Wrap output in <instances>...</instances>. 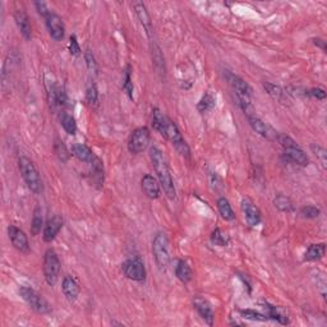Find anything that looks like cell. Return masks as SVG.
<instances>
[{"mask_svg":"<svg viewBox=\"0 0 327 327\" xmlns=\"http://www.w3.org/2000/svg\"><path fill=\"white\" fill-rule=\"evenodd\" d=\"M152 125L164 138L171 142V144L175 147V150L181 156L186 157V159L191 157V149L184 139L183 134L180 133L179 128L170 118L166 117L159 109H154V112H152Z\"/></svg>","mask_w":327,"mask_h":327,"instance_id":"cell-1","label":"cell"},{"mask_svg":"<svg viewBox=\"0 0 327 327\" xmlns=\"http://www.w3.org/2000/svg\"><path fill=\"white\" fill-rule=\"evenodd\" d=\"M150 157H151L152 165H154L155 171H156L157 179H159L161 188L164 189L169 200H175L176 191L175 187H174L173 176H171L170 169H169L168 162H166L165 156H164L162 151L159 147L154 146L151 149V151H150Z\"/></svg>","mask_w":327,"mask_h":327,"instance_id":"cell-2","label":"cell"},{"mask_svg":"<svg viewBox=\"0 0 327 327\" xmlns=\"http://www.w3.org/2000/svg\"><path fill=\"white\" fill-rule=\"evenodd\" d=\"M18 166L24 183L29 191L35 194H41L44 192V184L41 176L36 169L35 164L26 156H21L18 160Z\"/></svg>","mask_w":327,"mask_h":327,"instance_id":"cell-3","label":"cell"},{"mask_svg":"<svg viewBox=\"0 0 327 327\" xmlns=\"http://www.w3.org/2000/svg\"><path fill=\"white\" fill-rule=\"evenodd\" d=\"M229 82H230L233 90H234L240 109L244 112L247 118L250 117V115H255L253 114L252 88H250V86L243 78L234 75L229 76Z\"/></svg>","mask_w":327,"mask_h":327,"instance_id":"cell-4","label":"cell"},{"mask_svg":"<svg viewBox=\"0 0 327 327\" xmlns=\"http://www.w3.org/2000/svg\"><path fill=\"white\" fill-rule=\"evenodd\" d=\"M276 141L281 144V147L284 149L285 157L289 161L294 162V164H297L299 166L308 165V156H307L306 152L299 147V144L292 137L286 136V134H277Z\"/></svg>","mask_w":327,"mask_h":327,"instance_id":"cell-5","label":"cell"},{"mask_svg":"<svg viewBox=\"0 0 327 327\" xmlns=\"http://www.w3.org/2000/svg\"><path fill=\"white\" fill-rule=\"evenodd\" d=\"M152 253H154L156 265L160 270L165 271L170 264V253H169V239L165 233H157L152 242Z\"/></svg>","mask_w":327,"mask_h":327,"instance_id":"cell-6","label":"cell"},{"mask_svg":"<svg viewBox=\"0 0 327 327\" xmlns=\"http://www.w3.org/2000/svg\"><path fill=\"white\" fill-rule=\"evenodd\" d=\"M19 294H21V297L23 298V301L35 312H38V313L40 314L50 313V304H49L48 301H46L43 296H40L36 290L31 289V287L28 286H22L21 289H19Z\"/></svg>","mask_w":327,"mask_h":327,"instance_id":"cell-7","label":"cell"},{"mask_svg":"<svg viewBox=\"0 0 327 327\" xmlns=\"http://www.w3.org/2000/svg\"><path fill=\"white\" fill-rule=\"evenodd\" d=\"M60 260L54 249H48L44 255V276L50 286L56 284L60 274Z\"/></svg>","mask_w":327,"mask_h":327,"instance_id":"cell-8","label":"cell"},{"mask_svg":"<svg viewBox=\"0 0 327 327\" xmlns=\"http://www.w3.org/2000/svg\"><path fill=\"white\" fill-rule=\"evenodd\" d=\"M151 141V133L147 127H139L132 132L128 141V150L132 154H141L149 147Z\"/></svg>","mask_w":327,"mask_h":327,"instance_id":"cell-9","label":"cell"},{"mask_svg":"<svg viewBox=\"0 0 327 327\" xmlns=\"http://www.w3.org/2000/svg\"><path fill=\"white\" fill-rule=\"evenodd\" d=\"M122 271L128 279L133 280V281H143L146 279V267H144L143 262L137 258H130L123 262Z\"/></svg>","mask_w":327,"mask_h":327,"instance_id":"cell-10","label":"cell"},{"mask_svg":"<svg viewBox=\"0 0 327 327\" xmlns=\"http://www.w3.org/2000/svg\"><path fill=\"white\" fill-rule=\"evenodd\" d=\"M46 21V27H48L49 35L53 39L54 41H61L64 39V35H65V26H64L63 21H61L60 17L55 13L49 14L45 18Z\"/></svg>","mask_w":327,"mask_h":327,"instance_id":"cell-11","label":"cell"},{"mask_svg":"<svg viewBox=\"0 0 327 327\" xmlns=\"http://www.w3.org/2000/svg\"><path fill=\"white\" fill-rule=\"evenodd\" d=\"M248 122H249V125L252 127V129L255 130L256 133L260 134L261 137H264V138L270 139V141H276L277 138V132H275L269 124L264 122L262 119H260L256 115H250L248 117Z\"/></svg>","mask_w":327,"mask_h":327,"instance_id":"cell-12","label":"cell"},{"mask_svg":"<svg viewBox=\"0 0 327 327\" xmlns=\"http://www.w3.org/2000/svg\"><path fill=\"white\" fill-rule=\"evenodd\" d=\"M8 235L11 239L12 244L16 248L17 250H19L21 253H27L29 250L28 244V238H27L26 233L23 230H21L19 228L14 225H9L8 228Z\"/></svg>","mask_w":327,"mask_h":327,"instance_id":"cell-13","label":"cell"},{"mask_svg":"<svg viewBox=\"0 0 327 327\" xmlns=\"http://www.w3.org/2000/svg\"><path fill=\"white\" fill-rule=\"evenodd\" d=\"M242 211L244 213V219L250 226L260 225L262 216H261V211L258 210L257 206L248 198H243L242 200Z\"/></svg>","mask_w":327,"mask_h":327,"instance_id":"cell-14","label":"cell"},{"mask_svg":"<svg viewBox=\"0 0 327 327\" xmlns=\"http://www.w3.org/2000/svg\"><path fill=\"white\" fill-rule=\"evenodd\" d=\"M61 228H63V219H61L60 216L55 215L51 219H49L43 232L44 242L46 243L53 242V240L56 238V235L59 234Z\"/></svg>","mask_w":327,"mask_h":327,"instance_id":"cell-15","label":"cell"},{"mask_svg":"<svg viewBox=\"0 0 327 327\" xmlns=\"http://www.w3.org/2000/svg\"><path fill=\"white\" fill-rule=\"evenodd\" d=\"M142 191L150 200H156L160 197V183L151 174H146L141 180Z\"/></svg>","mask_w":327,"mask_h":327,"instance_id":"cell-16","label":"cell"},{"mask_svg":"<svg viewBox=\"0 0 327 327\" xmlns=\"http://www.w3.org/2000/svg\"><path fill=\"white\" fill-rule=\"evenodd\" d=\"M14 21H16L17 27H18L21 35L23 36L26 40H31L32 38V27L31 23H29V18L27 16L26 12L23 9H18V11L14 13Z\"/></svg>","mask_w":327,"mask_h":327,"instance_id":"cell-17","label":"cell"},{"mask_svg":"<svg viewBox=\"0 0 327 327\" xmlns=\"http://www.w3.org/2000/svg\"><path fill=\"white\" fill-rule=\"evenodd\" d=\"M193 306L196 308V311L198 312V314L205 319V322H207L210 326H212L213 319H215V313H213L212 307L210 306V303L202 298H196L193 301Z\"/></svg>","mask_w":327,"mask_h":327,"instance_id":"cell-18","label":"cell"},{"mask_svg":"<svg viewBox=\"0 0 327 327\" xmlns=\"http://www.w3.org/2000/svg\"><path fill=\"white\" fill-rule=\"evenodd\" d=\"M61 289H63L64 296H65V298L68 301H76L78 298V296H80V285H78V282L72 276L64 277Z\"/></svg>","mask_w":327,"mask_h":327,"instance_id":"cell-19","label":"cell"},{"mask_svg":"<svg viewBox=\"0 0 327 327\" xmlns=\"http://www.w3.org/2000/svg\"><path fill=\"white\" fill-rule=\"evenodd\" d=\"M264 308L266 311L265 316L267 317V319H272V321H276L281 324H287L289 323V318H287L286 313L282 311L280 307L272 306V304L265 303Z\"/></svg>","mask_w":327,"mask_h":327,"instance_id":"cell-20","label":"cell"},{"mask_svg":"<svg viewBox=\"0 0 327 327\" xmlns=\"http://www.w3.org/2000/svg\"><path fill=\"white\" fill-rule=\"evenodd\" d=\"M134 11H136L137 17H138L139 22H141L144 31H146L147 36H151L152 23H151V18H150L149 12H147L146 9V6H144L143 3H136L134 4Z\"/></svg>","mask_w":327,"mask_h":327,"instance_id":"cell-21","label":"cell"},{"mask_svg":"<svg viewBox=\"0 0 327 327\" xmlns=\"http://www.w3.org/2000/svg\"><path fill=\"white\" fill-rule=\"evenodd\" d=\"M70 152H72L73 156L77 157L78 160H81V161L83 162H87V164H91V162L93 161V159L96 157L95 154L92 152V150L83 143L73 144L72 151Z\"/></svg>","mask_w":327,"mask_h":327,"instance_id":"cell-22","label":"cell"},{"mask_svg":"<svg viewBox=\"0 0 327 327\" xmlns=\"http://www.w3.org/2000/svg\"><path fill=\"white\" fill-rule=\"evenodd\" d=\"M90 165H91V176H92V180L95 181L96 186L101 187L102 183H104V165H102L101 160L96 156Z\"/></svg>","mask_w":327,"mask_h":327,"instance_id":"cell-23","label":"cell"},{"mask_svg":"<svg viewBox=\"0 0 327 327\" xmlns=\"http://www.w3.org/2000/svg\"><path fill=\"white\" fill-rule=\"evenodd\" d=\"M175 275L184 284H187V282H189L193 279V271H192L191 266L184 260L178 261V264L175 266Z\"/></svg>","mask_w":327,"mask_h":327,"instance_id":"cell-24","label":"cell"},{"mask_svg":"<svg viewBox=\"0 0 327 327\" xmlns=\"http://www.w3.org/2000/svg\"><path fill=\"white\" fill-rule=\"evenodd\" d=\"M324 252H326V245L323 243H318V244H312L309 245L308 249H307L306 255H304V261H308V262H313V261L321 260L324 256Z\"/></svg>","mask_w":327,"mask_h":327,"instance_id":"cell-25","label":"cell"},{"mask_svg":"<svg viewBox=\"0 0 327 327\" xmlns=\"http://www.w3.org/2000/svg\"><path fill=\"white\" fill-rule=\"evenodd\" d=\"M217 210L224 220L233 221L235 219V213L233 211L232 205H230V202L225 197H220L217 200Z\"/></svg>","mask_w":327,"mask_h":327,"instance_id":"cell-26","label":"cell"},{"mask_svg":"<svg viewBox=\"0 0 327 327\" xmlns=\"http://www.w3.org/2000/svg\"><path fill=\"white\" fill-rule=\"evenodd\" d=\"M44 226V219H43V211L40 207H36L33 211V216H32L31 223V234L32 237H36L41 233V229Z\"/></svg>","mask_w":327,"mask_h":327,"instance_id":"cell-27","label":"cell"},{"mask_svg":"<svg viewBox=\"0 0 327 327\" xmlns=\"http://www.w3.org/2000/svg\"><path fill=\"white\" fill-rule=\"evenodd\" d=\"M60 124L63 127V129L67 132L68 134L73 136L77 132V123H76V119L72 117V115L67 114V113H63L60 117Z\"/></svg>","mask_w":327,"mask_h":327,"instance_id":"cell-28","label":"cell"},{"mask_svg":"<svg viewBox=\"0 0 327 327\" xmlns=\"http://www.w3.org/2000/svg\"><path fill=\"white\" fill-rule=\"evenodd\" d=\"M264 88L265 91L271 96L272 99L277 100V101L280 102L285 101V92L281 87H279V86L274 85V83L271 82H264Z\"/></svg>","mask_w":327,"mask_h":327,"instance_id":"cell-29","label":"cell"},{"mask_svg":"<svg viewBox=\"0 0 327 327\" xmlns=\"http://www.w3.org/2000/svg\"><path fill=\"white\" fill-rule=\"evenodd\" d=\"M215 105H216L215 97H213L210 92H207L205 93V95L202 96V99L200 100V102H198L197 105V109L200 113H207L210 112V110H212L213 107H215Z\"/></svg>","mask_w":327,"mask_h":327,"instance_id":"cell-30","label":"cell"},{"mask_svg":"<svg viewBox=\"0 0 327 327\" xmlns=\"http://www.w3.org/2000/svg\"><path fill=\"white\" fill-rule=\"evenodd\" d=\"M54 152H55L56 157H58L60 161L65 162L69 160L72 152H69V150L67 149V146L63 143V141H60L59 138L55 139V143H54Z\"/></svg>","mask_w":327,"mask_h":327,"instance_id":"cell-31","label":"cell"},{"mask_svg":"<svg viewBox=\"0 0 327 327\" xmlns=\"http://www.w3.org/2000/svg\"><path fill=\"white\" fill-rule=\"evenodd\" d=\"M274 203L275 207L281 211V212H290V211L294 210V206H293V202L290 201V198H287L286 196H282V194H279L275 198Z\"/></svg>","mask_w":327,"mask_h":327,"instance_id":"cell-32","label":"cell"},{"mask_svg":"<svg viewBox=\"0 0 327 327\" xmlns=\"http://www.w3.org/2000/svg\"><path fill=\"white\" fill-rule=\"evenodd\" d=\"M211 242L219 247H225L229 244V237L221 232V229H215L211 234Z\"/></svg>","mask_w":327,"mask_h":327,"instance_id":"cell-33","label":"cell"},{"mask_svg":"<svg viewBox=\"0 0 327 327\" xmlns=\"http://www.w3.org/2000/svg\"><path fill=\"white\" fill-rule=\"evenodd\" d=\"M311 150H312V152H313L314 156H316L317 159L319 160L322 168L326 169L327 168V152H326V150H324L323 147L319 146V144H317V143L311 144Z\"/></svg>","mask_w":327,"mask_h":327,"instance_id":"cell-34","label":"cell"},{"mask_svg":"<svg viewBox=\"0 0 327 327\" xmlns=\"http://www.w3.org/2000/svg\"><path fill=\"white\" fill-rule=\"evenodd\" d=\"M130 69H132L130 65H128L127 70H125V80H124V83H123V90L128 93L130 100H133L134 87H133V82H132V72H130Z\"/></svg>","mask_w":327,"mask_h":327,"instance_id":"cell-35","label":"cell"},{"mask_svg":"<svg viewBox=\"0 0 327 327\" xmlns=\"http://www.w3.org/2000/svg\"><path fill=\"white\" fill-rule=\"evenodd\" d=\"M301 215L304 219H317L321 215V210L316 206H304L301 208Z\"/></svg>","mask_w":327,"mask_h":327,"instance_id":"cell-36","label":"cell"},{"mask_svg":"<svg viewBox=\"0 0 327 327\" xmlns=\"http://www.w3.org/2000/svg\"><path fill=\"white\" fill-rule=\"evenodd\" d=\"M86 100L90 105H97L99 101V91L95 85H91L86 91Z\"/></svg>","mask_w":327,"mask_h":327,"instance_id":"cell-37","label":"cell"},{"mask_svg":"<svg viewBox=\"0 0 327 327\" xmlns=\"http://www.w3.org/2000/svg\"><path fill=\"white\" fill-rule=\"evenodd\" d=\"M240 314H242L244 318H248V319H255V321H267V317L265 316L264 313L256 312L253 311V309H243V311H240Z\"/></svg>","mask_w":327,"mask_h":327,"instance_id":"cell-38","label":"cell"},{"mask_svg":"<svg viewBox=\"0 0 327 327\" xmlns=\"http://www.w3.org/2000/svg\"><path fill=\"white\" fill-rule=\"evenodd\" d=\"M85 60H86V64H87V68L88 70H90L91 73H96L97 72V63H96L95 60V56H93V54L91 53L90 50L86 51L85 54Z\"/></svg>","mask_w":327,"mask_h":327,"instance_id":"cell-39","label":"cell"},{"mask_svg":"<svg viewBox=\"0 0 327 327\" xmlns=\"http://www.w3.org/2000/svg\"><path fill=\"white\" fill-rule=\"evenodd\" d=\"M152 58H154V63L156 65V68H159V65L164 67V58H162L161 51H160V49L156 45L152 49Z\"/></svg>","mask_w":327,"mask_h":327,"instance_id":"cell-40","label":"cell"},{"mask_svg":"<svg viewBox=\"0 0 327 327\" xmlns=\"http://www.w3.org/2000/svg\"><path fill=\"white\" fill-rule=\"evenodd\" d=\"M306 96H311L317 100H323L326 97V92L322 88H311V90L306 91Z\"/></svg>","mask_w":327,"mask_h":327,"instance_id":"cell-41","label":"cell"},{"mask_svg":"<svg viewBox=\"0 0 327 327\" xmlns=\"http://www.w3.org/2000/svg\"><path fill=\"white\" fill-rule=\"evenodd\" d=\"M69 51H70V54L75 56H78L81 54L80 44H78L77 38H76L75 35L70 36V39H69Z\"/></svg>","mask_w":327,"mask_h":327,"instance_id":"cell-42","label":"cell"},{"mask_svg":"<svg viewBox=\"0 0 327 327\" xmlns=\"http://www.w3.org/2000/svg\"><path fill=\"white\" fill-rule=\"evenodd\" d=\"M35 7L36 9H38L39 14H41L43 17H48L49 14H50V12H49V9L46 8V4L43 3V2H38V3H35Z\"/></svg>","mask_w":327,"mask_h":327,"instance_id":"cell-43","label":"cell"},{"mask_svg":"<svg viewBox=\"0 0 327 327\" xmlns=\"http://www.w3.org/2000/svg\"><path fill=\"white\" fill-rule=\"evenodd\" d=\"M314 44H316L317 46H319V48L322 49V50H326V43H324L323 40H322V39H314Z\"/></svg>","mask_w":327,"mask_h":327,"instance_id":"cell-44","label":"cell"}]
</instances>
